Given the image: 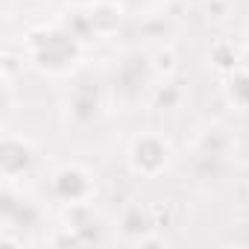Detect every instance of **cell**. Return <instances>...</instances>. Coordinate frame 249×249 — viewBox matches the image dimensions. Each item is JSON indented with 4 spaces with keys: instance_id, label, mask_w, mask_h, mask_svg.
Returning a JSON list of instances; mask_svg holds the SVG:
<instances>
[{
    "instance_id": "277c9868",
    "label": "cell",
    "mask_w": 249,
    "mask_h": 249,
    "mask_svg": "<svg viewBox=\"0 0 249 249\" xmlns=\"http://www.w3.org/2000/svg\"><path fill=\"white\" fill-rule=\"evenodd\" d=\"M229 97L240 108H249V73H234L229 79Z\"/></svg>"
},
{
    "instance_id": "3957f363",
    "label": "cell",
    "mask_w": 249,
    "mask_h": 249,
    "mask_svg": "<svg viewBox=\"0 0 249 249\" xmlns=\"http://www.w3.org/2000/svg\"><path fill=\"white\" fill-rule=\"evenodd\" d=\"M56 194L71 202V205H79L88 194H91V179L88 173H82L79 167H65L56 173Z\"/></svg>"
},
{
    "instance_id": "6da1fadb",
    "label": "cell",
    "mask_w": 249,
    "mask_h": 249,
    "mask_svg": "<svg viewBox=\"0 0 249 249\" xmlns=\"http://www.w3.org/2000/svg\"><path fill=\"white\" fill-rule=\"evenodd\" d=\"M33 59L50 73L65 71L76 59V36L73 33H44L38 41H33Z\"/></svg>"
},
{
    "instance_id": "7a4b0ae2",
    "label": "cell",
    "mask_w": 249,
    "mask_h": 249,
    "mask_svg": "<svg viewBox=\"0 0 249 249\" xmlns=\"http://www.w3.org/2000/svg\"><path fill=\"white\" fill-rule=\"evenodd\" d=\"M167 156H170L167 144H164L161 138H156V135H144V138L135 144V150H132L135 170H138V173H147V176L159 173V170L167 164Z\"/></svg>"
}]
</instances>
